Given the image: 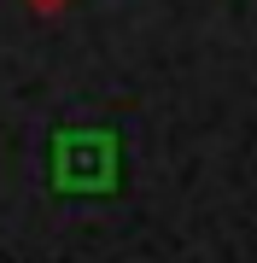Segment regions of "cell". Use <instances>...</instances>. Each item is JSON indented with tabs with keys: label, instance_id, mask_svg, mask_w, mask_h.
Listing matches in <instances>:
<instances>
[{
	"label": "cell",
	"instance_id": "1",
	"mask_svg": "<svg viewBox=\"0 0 257 263\" xmlns=\"http://www.w3.org/2000/svg\"><path fill=\"white\" fill-rule=\"evenodd\" d=\"M29 12H58V6H70V0H24Z\"/></svg>",
	"mask_w": 257,
	"mask_h": 263
}]
</instances>
